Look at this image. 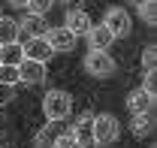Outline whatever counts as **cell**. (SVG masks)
<instances>
[{"mask_svg": "<svg viewBox=\"0 0 157 148\" xmlns=\"http://www.w3.org/2000/svg\"><path fill=\"white\" fill-rule=\"evenodd\" d=\"M42 112H45L48 121H63V118H70V112H73V97L67 91L52 88V91L42 97Z\"/></svg>", "mask_w": 157, "mask_h": 148, "instance_id": "1", "label": "cell"}, {"mask_svg": "<svg viewBox=\"0 0 157 148\" xmlns=\"http://www.w3.org/2000/svg\"><path fill=\"white\" fill-rule=\"evenodd\" d=\"M115 70H118V64L106 49H91L85 55V73H91L94 79H109Z\"/></svg>", "mask_w": 157, "mask_h": 148, "instance_id": "2", "label": "cell"}, {"mask_svg": "<svg viewBox=\"0 0 157 148\" xmlns=\"http://www.w3.org/2000/svg\"><path fill=\"white\" fill-rule=\"evenodd\" d=\"M118 139V118L109 112L94 115V145H112Z\"/></svg>", "mask_w": 157, "mask_h": 148, "instance_id": "3", "label": "cell"}, {"mask_svg": "<svg viewBox=\"0 0 157 148\" xmlns=\"http://www.w3.org/2000/svg\"><path fill=\"white\" fill-rule=\"evenodd\" d=\"M103 24L109 27V33H112L115 39L130 37V12H127L124 6H109V9H106V18H103Z\"/></svg>", "mask_w": 157, "mask_h": 148, "instance_id": "4", "label": "cell"}, {"mask_svg": "<svg viewBox=\"0 0 157 148\" xmlns=\"http://www.w3.org/2000/svg\"><path fill=\"white\" fill-rule=\"evenodd\" d=\"M21 52L24 57H30V60H39V64H48L52 57H55V49L48 45V39L45 37H30L21 42Z\"/></svg>", "mask_w": 157, "mask_h": 148, "instance_id": "5", "label": "cell"}, {"mask_svg": "<svg viewBox=\"0 0 157 148\" xmlns=\"http://www.w3.org/2000/svg\"><path fill=\"white\" fill-rule=\"evenodd\" d=\"M45 64H39V60H30V57H21L18 64V82H24V85H42L45 82Z\"/></svg>", "mask_w": 157, "mask_h": 148, "instance_id": "6", "label": "cell"}, {"mask_svg": "<svg viewBox=\"0 0 157 148\" xmlns=\"http://www.w3.org/2000/svg\"><path fill=\"white\" fill-rule=\"evenodd\" d=\"M42 37L48 39V45H52L55 52H73V49H76V39H78L76 33H73V30H67L63 24H60V27H48Z\"/></svg>", "mask_w": 157, "mask_h": 148, "instance_id": "7", "label": "cell"}, {"mask_svg": "<svg viewBox=\"0 0 157 148\" xmlns=\"http://www.w3.org/2000/svg\"><path fill=\"white\" fill-rule=\"evenodd\" d=\"M73 136H76L78 148H97L94 145V112L78 115V121L73 124Z\"/></svg>", "mask_w": 157, "mask_h": 148, "instance_id": "8", "label": "cell"}, {"mask_svg": "<svg viewBox=\"0 0 157 148\" xmlns=\"http://www.w3.org/2000/svg\"><path fill=\"white\" fill-rule=\"evenodd\" d=\"M48 27H45V18L42 15H24V18L18 21V42H24V39H30V37H42Z\"/></svg>", "mask_w": 157, "mask_h": 148, "instance_id": "9", "label": "cell"}, {"mask_svg": "<svg viewBox=\"0 0 157 148\" xmlns=\"http://www.w3.org/2000/svg\"><path fill=\"white\" fill-rule=\"evenodd\" d=\"M63 27L73 30L76 37H85L88 27H91V15H88L85 9H70V12H67V21H63Z\"/></svg>", "mask_w": 157, "mask_h": 148, "instance_id": "10", "label": "cell"}, {"mask_svg": "<svg viewBox=\"0 0 157 148\" xmlns=\"http://www.w3.org/2000/svg\"><path fill=\"white\" fill-rule=\"evenodd\" d=\"M85 37H88V45H91V49H109V45H112V39H115L112 33H109V27H106V24H91Z\"/></svg>", "mask_w": 157, "mask_h": 148, "instance_id": "11", "label": "cell"}, {"mask_svg": "<svg viewBox=\"0 0 157 148\" xmlns=\"http://www.w3.org/2000/svg\"><path fill=\"white\" fill-rule=\"evenodd\" d=\"M130 130H133V136H139V139L151 136V133H154V109H151V112H136Z\"/></svg>", "mask_w": 157, "mask_h": 148, "instance_id": "12", "label": "cell"}, {"mask_svg": "<svg viewBox=\"0 0 157 148\" xmlns=\"http://www.w3.org/2000/svg\"><path fill=\"white\" fill-rule=\"evenodd\" d=\"M60 130H63V127H60V121H48V124L33 136V148H55V139H58Z\"/></svg>", "mask_w": 157, "mask_h": 148, "instance_id": "13", "label": "cell"}, {"mask_svg": "<svg viewBox=\"0 0 157 148\" xmlns=\"http://www.w3.org/2000/svg\"><path fill=\"white\" fill-rule=\"evenodd\" d=\"M127 109L133 112V115H136V112H151L154 109V97L139 88V91H133L130 97H127Z\"/></svg>", "mask_w": 157, "mask_h": 148, "instance_id": "14", "label": "cell"}, {"mask_svg": "<svg viewBox=\"0 0 157 148\" xmlns=\"http://www.w3.org/2000/svg\"><path fill=\"white\" fill-rule=\"evenodd\" d=\"M6 42H18V21L0 15V45H6Z\"/></svg>", "mask_w": 157, "mask_h": 148, "instance_id": "15", "label": "cell"}, {"mask_svg": "<svg viewBox=\"0 0 157 148\" xmlns=\"http://www.w3.org/2000/svg\"><path fill=\"white\" fill-rule=\"evenodd\" d=\"M24 52H21V42H6V45H0V64H12V67H18Z\"/></svg>", "mask_w": 157, "mask_h": 148, "instance_id": "16", "label": "cell"}, {"mask_svg": "<svg viewBox=\"0 0 157 148\" xmlns=\"http://www.w3.org/2000/svg\"><path fill=\"white\" fill-rule=\"evenodd\" d=\"M136 9H139V18L145 21V24H154L157 21V3L154 0H142Z\"/></svg>", "mask_w": 157, "mask_h": 148, "instance_id": "17", "label": "cell"}, {"mask_svg": "<svg viewBox=\"0 0 157 148\" xmlns=\"http://www.w3.org/2000/svg\"><path fill=\"white\" fill-rule=\"evenodd\" d=\"M52 6H55V0H27V6H24V9H27L30 15H45Z\"/></svg>", "mask_w": 157, "mask_h": 148, "instance_id": "18", "label": "cell"}, {"mask_svg": "<svg viewBox=\"0 0 157 148\" xmlns=\"http://www.w3.org/2000/svg\"><path fill=\"white\" fill-rule=\"evenodd\" d=\"M0 82H3V85H18V67L0 64Z\"/></svg>", "mask_w": 157, "mask_h": 148, "instance_id": "19", "label": "cell"}, {"mask_svg": "<svg viewBox=\"0 0 157 148\" xmlns=\"http://www.w3.org/2000/svg\"><path fill=\"white\" fill-rule=\"evenodd\" d=\"M55 148H78L76 136H73V130H60L58 139H55Z\"/></svg>", "mask_w": 157, "mask_h": 148, "instance_id": "20", "label": "cell"}, {"mask_svg": "<svg viewBox=\"0 0 157 148\" xmlns=\"http://www.w3.org/2000/svg\"><path fill=\"white\" fill-rule=\"evenodd\" d=\"M154 64H157L154 45H145V49H142V70H154Z\"/></svg>", "mask_w": 157, "mask_h": 148, "instance_id": "21", "label": "cell"}, {"mask_svg": "<svg viewBox=\"0 0 157 148\" xmlns=\"http://www.w3.org/2000/svg\"><path fill=\"white\" fill-rule=\"evenodd\" d=\"M142 91H148L151 97H154V91H157V79H154V70H145V76H142Z\"/></svg>", "mask_w": 157, "mask_h": 148, "instance_id": "22", "label": "cell"}, {"mask_svg": "<svg viewBox=\"0 0 157 148\" xmlns=\"http://www.w3.org/2000/svg\"><path fill=\"white\" fill-rule=\"evenodd\" d=\"M12 97H15V85H3V82H0V106L9 103Z\"/></svg>", "mask_w": 157, "mask_h": 148, "instance_id": "23", "label": "cell"}, {"mask_svg": "<svg viewBox=\"0 0 157 148\" xmlns=\"http://www.w3.org/2000/svg\"><path fill=\"white\" fill-rule=\"evenodd\" d=\"M9 6H15V9H24V6H27V0H9Z\"/></svg>", "mask_w": 157, "mask_h": 148, "instance_id": "24", "label": "cell"}, {"mask_svg": "<svg viewBox=\"0 0 157 148\" xmlns=\"http://www.w3.org/2000/svg\"><path fill=\"white\" fill-rule=\"evenodd\" d=\"M139 3H142V0H133V6H139Z\"/></svg>", "mask_w": 157, "mask_h": 148, "instance_id": "25", "label": "cell"}, {"mask_svg": "<svg viewBox=\"0 0 157 148\" xmlns=\"http://www.w3.org/2000/svg\"><path fill=\"white\" fill-rule=\"evenodd\" d=\"M0 15H3V9H0Z\"/></svg>", "mask_w": 157, "mask_h": 148, "instance_id": "26", "label": "cell"}, {"mask_svg": "<svg viewBox=\"0 0 157 148\" xmlns=\"http://www.w3.org/2000/svg\"><path fill=\"white\" fill-rule=\"evenodd\" d=\"M0 148H3V145H0Z\"/></svg>", "mask_w": 157, "mask_h": 148, "instance_id": "27", "label": "cell"}]
</instances>
